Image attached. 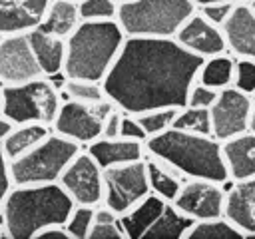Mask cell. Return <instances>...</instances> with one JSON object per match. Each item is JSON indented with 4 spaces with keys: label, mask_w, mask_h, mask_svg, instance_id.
<instances>
[{
    "label": "cell",
    "mask_w": 255,
    "mask_h": 239,
    "mask_svg": "<svg viewBox=\"0 0 255 239\" xmlns=\"http://www.w3.org/2000/svg\"><path fill=\"white\" fill-rule=\"evenodd\" d=\"M179 108H153V110H147V112H141V114H133L139 123L143 125L147 137L149 135H157L165 129H169L173 125V120H175V114H177Z\"/></svg>",
    "instance_id": "30"
},
{
    "label": "cell",
    "mask_w": 255,
    "mask_h": 239,
    "mask_svg": "<svg viewBox=\"0 0 255 239\" xmlns=\"http://www.w3.org/2000/svg\"><path fill=\"white\" fill-rule=\"evenodd\" d=\"M118 4H124V2H133V0H116Z\"/></svg>",
    "instance_id": "44"
},
{
    "label": "cell",
    "mask_w": 255,
    "mask_h": 239,
    "mask_svg": "<svg viewBox=\"0 0 255 239\" xmlns=\"http://www.w3.org/2000/svg\"><path fill=\"white\" fill-rule=\"evenodd\" d=\"M253 98L235 86L217 92L215 102L209 106L211 116V135L219 141L235 137L251 129Z\"/></svg>",
    "instance_id": "10"
},
{
    "label": "cell",
    "mask_w": 255,
    "mask_h": 239,
    "mask_svg": "<svg viewBox=\"0 0 255 239\" xmlns=\"http://www.w3.org/2000/svg\"><path fill=\"white\" fill-rule=\"evenodd\" d=\"M72 2H80V0H72Z\"/></svg>",
    "instance_id": "46"
},
{
    "label": "cell",
    "mask_w": 255,
    "mask_h": 239,
    "mask_svg": "<svg viewBox=\"0 0 255 239\" xmlns=\"http://www.w3.org/2000/svg\"><path fill=\"white\" fill-rule=\"evenodd\" d=\"M149 193L145 157L129 163L104 167V199L112 211L122 215Z\"/></svg>",
    "instance_id": "9"
},
{
    "label": "cell",
    "mask_w": 255,
    "mask_h": 239,
    "mask_svg": "<svg viewBox=\"0 0 255 239\" xmlns=\"http://www.w3.org/2000/svg\"><path fill=\"white\" fill-rule=\"evenodd\" d=\"M62 106V94L56 82L40 76L22 84L0 86V114L18 123H46L52 127Z\"/></svg>",
    "instance_id": "6"
},
{
    "label": "cell",
    "mask_w": 255,
    "mask_h": 239,
    "mask_svg": "<svg viewBox=\"0 0 255 239\" xmlns=\"http://www.w3.org/2000/svg\"><path fill=\"white\" fill-rule=\"evenodd\" d=\"M197 82L213 88L223 90L235 84V56L229 52L203 58V64L197 74Z\"/></svg>",
    "instance_id": "25"
},
{
    "label": "cell",
    "mask_w": 255,
    "mask_h": 239,
    "mask_svg": "<svg viewBox=\"0 0 255 239\" xmlns=\"http://www.w3.org/2000/svg\"><path fill=\"white\" fill-rule=\"evenodd\" d=\"M217 92L219 90H213L201 82H195L189 90V96H187V104L185 106H195V108H209L215 98H217Z\"/></svg>",
    "instance_id": "35"
},
{
    "label": "cell",
    "mask_w": 255,
    "mask_h": 239,
    "mask_svg": "<svg viewBox=\"0 0 255 239\" xmlns=\"http://www.w3.org/2000/svg\"><path fill=\"white\" fill-rule=\"evenodd\" d=\"M120 135L128 137V139H135V141H143L147 139V133L143 129V125L139 123V120L133 114H126L122 116V123H120Z\"/></svg>",
    "instance_id": "36"
},
{
    "label": "cell",
    "mask_w": 255,
    "mask_h": 239,
    "mask_svg": "<svg viewBox=\"0 0 255 239\" xmlns=\"http://www.w3.org/2000/svg\"><path fill=\"white\" fill-rule=\"evenodd\" d=\"M175 129L181 131H191V133H203L211 135V116L209 108H195V106H183L177 110L173 125Z\"/></svg>",
    "instance_id": "28"
},
{
    "label": "cell",
    "mask_w": 255,
    "mask_h": 239,
    "mask_svg": "<svg viewBox=\"0 0 255 239\" xmlns=\"http://www.w3.org/2000/svg\"><path fill=\"white\" fill-rule=\"evenodd\" d=\"M145 155H151L175 171H179L185 179H211L217 183H227L229 171L225 165L221 141L213 135L181 131L169 127L157 135H149L145 139Z\"/></svg>",
    "instance_id": "3"
},
{
    "label": "cell",
    "mask_w": 255,
    "mask_h": 239,
    "mask_svg": "<svg viewBox=\"0 0 255 239\" xmlns=\"http://www.w3.org/2000/svg\"><path fill=\"white\" fill-rule=\"evenodd\" d=\"M165 205H167V201L163 197L149 191L143 199H139L135 205H131L128 211H124L120 215V223L126 233V239H141L143 233L161 215Z\"/></svg>",
    "instance_id": "21"
},
{
    "label": "cell",
    "mask_w": 255,
    "mask_h": 239,
    "mask_svg": "<svg viewBox=\"0 0 255 239\" xmlns=\"http://www.w3.org/2000/svg\"><path fill=\"white\" fill-rule=\"evenodd\" d=\"M116 106L106 98L96 104L76 102V100H62V106L56 114L52 123V131L78 141L80 145H88L90 141L102 135V125L106 116Z\"/></svg>",
    "instance_id": "8"
},
{
    "label": "cell",
    "mask_w": 255,
    "mask_h": 239,
    "mask_svg": "<svg viewBox=\"0 0 255 239\" xmlns=\"http://www.w3.org/2000/svg\"><path fill=\"white\" fill-rule=\"evenodd\" d=\"M30 46L34 50V56L38 60V66L44 76L58 78L64 70V58H66V38L54 36L42 28H32L26 32Z\"/></svg>",
    "instance_id": "20"
},
{
    "label": "cell",
    "mask_w": 255,
    "mask_h": 239,
    "mask_svg": "<svg viewBox=\"0 0 255 239\" xmlns=\"http://www.w3.org/2000/svg\"><path fill=\"white\" fill-rule=\"evenodd\" d=\"M78 10H80V20H116L118 2L116 0H80Z\"/></svg>",
    "instance_id": "32"
},
{
    "label": "cell",
    "mask_w": 255,
    "mask_h": 239,
    "mask_svg": "<svg viewBox=\"0 0 255 239\" xmlns=\"http://www.w3.org/2000/svg\"><path fill=\"white\" fill-rule=\"evenodd\" d=\"M44 76L26 32L0 38V86L22 84Z\"/></svg>",
    "instance_id": "13"
},
{
    "label": "cell",
    "mask_w": 255,
    "mask_h": 239,
    "mask_svg": "<svg viewBox=\"0 0 255 239\" xmlns=\"http://www.w3.org/2000/svg\"><path fill=\"white\" fill-rule=\"evenodd\" d=\"M62 92L66 94L68 100L86 102V104H96V102L106 100V92H104L102 82L86 80V78H64Z\"/></svg>",
    "instance_id": "29"
},
{
    "label": "cell",
    "mask_w": 255,
    "mask_h": 239,
    "mask_svg": "<svg viewBox=\"0 0 255 239\" xmlns=\"http://www.w3.org/2000/svg\"><path fill=\"white\" fill-rule=\"evenodd\" d=\"M145 167H147V181H149V191L163 197L165 201H173L181 183L185 181V177L175 171L173 167H169L167 163L145 155Z\"/></svg>",
    "instance_id": "24"
},
{
    "label": "cell",
    "mask_w": 255,
    "mask_h": 239,
    "mask_svg": "<svg viewBox=\"0 0 255 239\" xmlns=\"http://www.w3.org/2000/svg\"><path fill=\"white\" fill-rule=\"evenodd\" d=\"M221 149L231 181L255 177V129L221 141Z\"/></svg>",
    "instance_id": "19"
},
{
    "label": "cell",
    "mask_w": 255,
    "mask_h": 239,
    "mask_svg": "<svg viewBox=\"0 0 255 239\" xmlns=\"http://www.w3.org/2000/svg\"><path fill=\"white\" fill-rule=\"evenodd\" d=\"M14 125H16L14 121H10L4 114H0V143H2V139L12 131V127H14Z\"/></svg>",
    "instance_id": "40"
},
{
    "label": "cell",
    "mask_w": 255,
    "mask_h": 239,
    "mask_svg": "<svg viewBox=\"0 0 255 239\" xmlns=\"http://www.w3.org/2000/svg\"><path fill=\"white\" fill-rule=\"evenodd\" d=\"M249 4H251V8H253V10H255V0H251V2H249Z\"/></svg>",
    "instance_id": "45"
},
{
    "label": "cell",
    "mask_w": 255,
    "mask_h": 239,
    "mask_svg": "<svg viewBox=\"0 0 255 239\" xmlns=\"http://www.w3.org/2000/svg\"><path fill=\"white\" fill-rule=\"evenodd\" d=\"M185 239H245V235L225 215H221L213 219L193 221Z\"/></svg>",
    "instance_id": "27"
},
{
    "label": "cell",
    "mask_w": 255,
    "mask_h": 239,
    "mask_svg": "<svg viewBox=\"0 0 255 239\" xmlns=\"http://www.w3.org/2000/svg\"><path fill=\"white\" fill-rule=\"evenodd\" d=\"M50 0H0V36L40 26Z\"/></svg>",
    "instance_id": "17"
},
{
    "label": "cell",
    "mask_w": 255,
    "mask_h": 239,
    "mask_svg": "<svg viewBox=\"0 0 255 239\" xmlns=\"http://www.w3.org/2000/svg\"><path fill=\"white\" fill-rule=\"evenodd\" d=\"M221 28L229 54L235 58L255 60V10L249 2L235 4Z\"/></svg>",
    "instance_id": "15"
},
{
    "label": "cell",
    "mask_w": 255,
    "mask_h": 239,
    "mask_svg": "<svg viewBox=\"0 0 255 239\" xmlns=\"http://www.w3.org/2000/svg\"><path fill=\"white\" fill-rule=\"evenodd\" d=\"M12 175H10V161L8 157L4 155V149H2V143H0V209L4 205V199L8 195V191L12 189Z\"/></svg>",
    "instance_id": "37"
},
{
    "label": "cell",
    "mask_w": 255,
    "mask_h": 239,
    "mask_svg": "<svg viewBox=\"0 0 255 239\" xmlns=\"http://www.w3.org/2000/svg\"><path fill=\"white\" fill-rule=\"evenodd\" d=\"M201 64L203 58L175 38L126 36L102 86L106 98L126 114L183 108Z\"/></svg>",
    "instance_id": "1"
},
{
    "label": "cell",
    "mask_w": 255,
    "mask_h": 239,
    "mask_svg": "<svg viewBox=\"0 0 255 239\" xmlns=\"http://www.w3.org/2000/svg\"><path fill=\"white\" fill-rule=\"evenodd\" d=\"M235 88L245 94H255V60L235 58Z\"/></svg>",
    "instance_id": "33"
},
{
    "label": "cell",
    "mask_w": 255,
    "mask_h": 239,
    "mask_svg": "<svg viewBox=\"0 0 255 239\" xmlns=\"http://www.w3.org/2000/svg\"><path fill=\"white\" fill-rule=\"evenodd\" d=\"M122 116L124 112L120 108H114L106 120H104V125H102V135L100 137H118L120 135V123H122Z\"/></svg>",
    "instance_id": "38"
},
{
    "label": "cell",
    "mask_w": 255,
    "mask_h": 239,
    "mask_svg": "<svg viewBox=\"0 0 255 239\" xmlns=\"http://www.w3.org/2000/svg\"><path fill=\"white\" fill-rule=\"evenodd\" d=\"M233 6H235V4H231V2H205V4H199L197 10H199L209 22H213V24H217V26H223V24L227 22V18H229Z\"/></svg>",
    "instance_id": "34"
},
{
    "label": "cell",
    "mask_w": 255,
    "mask_h": 239,
    "mask_svg": "<svg viewBox=\"0 0 255 239\" xmlns=\"http://www.w3.org/2000/svg\"><path fill=\"white\" fill-rule=\"evenodd\" d=\"M126 34L118 20H82L66 38L64 78L102 82L116 62Z\"/></svg>",
    "instance_id": "4"
},
{
    "label": "cell",
    "mask_w": 255,
    "mask_h": 239,
    "mask_svg": "<svg viewBox=\"0 0 255 239\" xmlns=\"http://www.w3.org/2000/svg\"><path fill=\"white\" fill-rule=\"evenodd\" d=\"M195 6L205 4V2H231V4H241V2H251V0H193Z\"/></svg>",
    "instance_id": "41"
},
{
    "label": "cell",
    "mask_w": 255,
    "mask_h": 239,
    "mask_svg": "<svg viewBox=\"0 0 255 239\" xmlns=\"http://www.w3.org/2000/svg\"><path fill=\"white\" fill-rule=\"evenodd\" d=\"M223 215L243 231L245 239L255 237V177L233 181L225 193Z\"/></svg>",
    "instance_id": "16"
},
{
    "label": "cell",
    "mask_w": 255,
    "mask_h": 239,
    "mask_svg": "<svg viewBox=\"0 0 255 239\" xmlns=\"http://www.w3.org/2000/svg\"><path fill=\"white\" fill-rule=\"evenodd\" d=\"M191 225H193V219L183 215L171 201H167L161 215L143 233L141 239H185Z\"/></svg>",
    "instance_id": "26"
},
{
    "label": "cell",
    "mask_w": 255,
    "mask_h": 239,
    "mask_svg": "<svg viewBox=\"0 0 255 239\" xmlns=\"http://www.w3.org/2000/svg\"><path fill=\"white\" fill-rule=\"evenodd\" d=\"M82 145L56 131H50L38 145L10 161L14 185L56 183Z\"/></svg>",
    "instance_id": "7"
},
{
    "label": "cell",
    "mask_w": 255,
    "mask_h": 239,
    "mask_svg": "<svg viewBox=\"0 0 255 239\" xmlns=\"http://www.w3.org/2000/svg\"><path fill=\"white\" fill-rule=\"evenodd\" d=\"M58 183L76 205L96 207L104 199V167L90 155L88 149H80L74 155Z\"/></svg>",
    "instance_id": "11"
},
{
    "label": "cell",
    "mask_w": 255,
    "mask_h": 239,
    "mask_svg": "<svg viewBox=\"0 0 255 239\" xmlns=\"http://www.w3.org/2000/svg\"><path fill=\"white\" fill-rule=\"evenodd\" d=\"M90 155L102 165V167H112L120 163H129L145 157V143L128 139V137H98L86 145Z\"/></svg>",
    "instance_id": "18"
},
{
    "label": "cell",
    "mask_w": 255,
    "mask_h": 239,
    "mask_svg": "<svg viewBox=\"0 0 255 239\" xmlns=\"http://www.w3.org/2000/svg\"><path fill=\"white\" fill-rule=\"evenodd\" d=\"M34 239H70V235L64 225H50V227L42 229Z\"/></svg>",
    "instance_id": "39"
},
{
    "label": "cell",
    "mask_w": 255,
    "mask_h": 239,
    "mask_svg": "<svg viewBox=\"0 0 255 239\" xmlns=\"http://www.w3.org/2000/svg\"><path fill=\"white\" fill-rule=\"evenodd\" d=\"M80 10H78V2L72 0H50L44 18L40 22L38 28L60 36V38H68L76 26L80 24Z\"/></svg>",
    "instance_id": "22"
},
{
    "label": "cell",
    "mask_w": 255,
    "mask_h": 239,
    "mask_svg": "<svg viewBox=\"0 0 255 239\" xmlns=\"http://www.w3.org/2000/svg\"><path fill=\"white\" fill-rule=\"evenodd\" d=\"M251 98H253V114H251V129H255V94H253Z\"/></svg>",
    "instance_id": "42"
},
{
    "label": "cell",
    "mask_w": 255,
    "mask_h": 239,
    "mask_svg": "<svg viewBox=\"0 0 255 239\" xmlns=\"http://www.w3.org/2000/svg\"><path fill=\"white\" fill-rule=\"evenodd\" d=\"M225 193L227 189H223V185L217 181L187 177L171 203L189 219L203 221L223 215Z\"/></svg>",
    "instance_id": "12"
},
{
    "label": "cell",
    "mask_w": 255,
    "mask_h": 239,
    "mask_svg": "<svg viewBox=\"0 0 255 239\" xmlns=\"http://www.w3.org/2000/svg\"><path fill=\"white\" fill-rule=\"evenodd\" d=\"M50 131H52V127L46 123H18V125H14L12 131L2 139L4 155L8 157V161L24 155L34 145H38Z\"/></svg>",
    "instance_id": "23"
},
{
    "label": "cell",
    "mask_w": 255,
    "mask_h": 239,
    "mask_svg": "<svg viewBox=\"0 0 255 239\" xmlns=\"http://www.w3.org/2000/svg\"><path fill=\"white\" fill-rule=\"evenodd\" d=\"M74 205L76 203L58 181L12 185L0 209L4 237L34 239L50 225H64Z\"/></svg>",
    "instance_id": "2"
},
{
    "label": "cell",
    "mask_w": 255,
    "mask_h": 239,
    "mask_svg": "<svg viewBox=\"0 0 255 239\" xmlns=\"http://www.w3.org/2000/svg\"><path fill=\"white\" fill-rule=\"evenodd\" d=\"M94 209L92 205H74L72 213L68 215L64 227L70 239H88L92 225H94Z\"/></svg>",
    "instance_id": "31"
},
{
    "label": "cell",
    "mask_w": 255,
    "mask_h": 239,
    "mask_svg": "<svg viewBox=\"0 0 255 239\" xmlns=\"http://www.w3.org/2000/svg\"><path fill=\"white\" fill-rule=\"evenodd\" d=\"M195 8L193 0H133L118 4L116 20L126 36L173 38Z\"/></svg>",
    "instance_id": "5"
},
{
    "label": "cell",
    "mask_w": 255,
    "mask_h": 239,
    "mask_svg": "<svg viewBox=\"0 0 255 239\" xmlns=\"http://www.w3.org/2000/svg\"><path fill=\"white\" fill-rule=\"evenodd\" d=\"M173 38L185 50H189V52H193L201 58H209V56H217V54L227 52V42H225L223 28L209 22L197 8L181 24V28L177 30V34Z\"/></svg>",
    "instance_id": "14"
},
{
    "label": "cell",
    "mask_w": 255,
    "mask_h": 239,
    "mask_svg": "<svg viewBox=\"0 0 255 239\" xmlns=\"http://www.w3.org/2000/svg\"><path fill=\"white\" fill-rule=\"evenodd\" d=\"M0 237H4V227H2V219H0Z\"/></svg>",
    "instance_id": "43"
}]
</instances>
